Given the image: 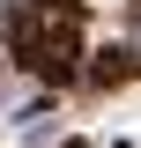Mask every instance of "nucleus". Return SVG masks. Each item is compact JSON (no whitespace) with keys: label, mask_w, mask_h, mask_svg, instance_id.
<instances>
[{"label":"nucleus","mask_w":141,"mask_h":148,"mask_svg":"<svg viewBox=\"0 0 141 148\" xmlns=\"http://www.w3.org/2000/svg\"><path fill=\"white\" fill-rule=\"evenodd\" d=\"M82 8H126V0H82Z\"/></svg>","instance_id":"f257e3e1"}]
</instances>
